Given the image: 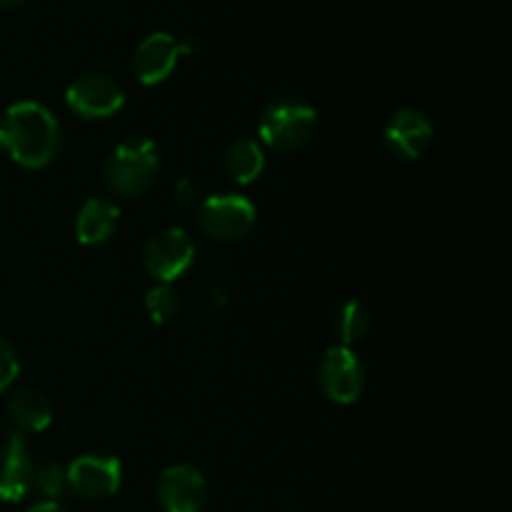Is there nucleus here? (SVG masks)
<instances>
[{
  "label": "nucleus",
  "instance_id": "obj_1",
  "mask_svg": "<svg viewBox=\"0 0 512 512\" xmlns=\"http://www.w3.org/2000/svg\"><path fill=\"white\" fill-rule=\"evenodd\" d=\"M63 145L58 118L35 100L13 103L0 115V148L23 168L38 170L53 163Z\"/></svg>",
  "mask_w": 512,
  "mask_h": 512
},
{
  "label": "nucleus",
  "instance_id": "obj_17",
  "mask_svg": "<svg viewBox=\"0 0 512 512\" xmlns=\"http://www.w3.org/2000/svg\"><path fill=\"white\" fill-rule=\"evenodd\" d=\"M145 310H148V318L155 325L173 323L180 310H183V300L168 283H158L145 293Z\"/></svg>",
  "mask_w": 512,
  "mask_h": 512
},
{
  "label": "nucleus",
  "instance_id": "obj_3",
  "mask_svg": "<svg viewBox=\"0 0 512 512\" xmlns=\"http://www.w3.org/2000/svg\"><path fill=\"white\" fill-rule=\"evenodd\" d=\"M318 113L300 98H280L265 105L258 120L260 143L273 150H300L313 140Z\"/></svg>",
  "mask_w": 512,
  "mask_h": 512
},
{
  "label": "nucleus",
  "instance_id": "obj_9",
  "mask_svg": "<svg viewBox=\"0 0 512 512\" xmlns=\"http://www.w3.org/2000/svg\"><path fill=\"white\" fill-rule=\"evenodd\" d=\"M65 103L75 115L85 120L113 118L125 105V90L115 78L105 73L78 75L65 90Z\"/></svg>",
  "mask_w": 512,
  "mask_h": 512
},
{
  "label": "nucleus",
  "instance_id": "obj_19",
  "mask_svg": "<svg viewBox=\"0 0 512 512\" xmlns=\"http://www.w3.org/2000/svg\"><path fill=\"white\" fill-rule=\"evenodd\" d=\"M20 373V358H18V350L13 348L8 338L0 335V393L8 390L10 385L15 383Z\"/></svg>",
  "mask_w": 512,
  "mask_h": 512
},
{
  "label": "nucleus",
  "instance_id": "obj_10",
  "mask_svg": "<svg viewBox=\"0 0 512 512\" xmlns=\"http://www.w3.org/2000/svg\"><path fill=\"white\" fill-rule=\"evenodd\" d=\"M435 128L418 108H398L383 130L385 148L398 160H418L433 145Z\"/></svg>",
  "mask_w": 512,
  "mask_h": 512
},
{
  "label": "nucleus",
  "instance_id": "obj_5",
  "mask_svg": "<svg viewBox=\"0 0 512 512\" xmlns=\"http://www.w3.org/2000/svg\"><path fill=\"white\" fill-rule=\"evenodd\" d=\"M318 385L328 400L338 405H350L365 390V365L353 348L335 345L318 360Z\"/></svg>",
  "mask_w": 512,
  "mask_h": 512
},
{
  "label": "nucleus",
  "instance_id": "obj_16",
  "mask_svg": "<svg viewBox=\"0 0 512 512\" xmlns=\"http://www.w3.org/2000/svg\"><path fill=\"white\" fill-rule=\"evenodd\" d=\"M370 310L365 308L360 300H348L343 308L338 310V318H335V335H338V345L345 348H353L355 343L365 338L370 333Z\"/></svg>",
  "mask_w": 512,
  "mask_h": 512
},
{
  "label": "nucleus",
  "instance_id": "obj_18",
  "mask_svg": "<svg viewBox=\"0 0 512 512\" xmlns=\"http://www.w3.org/2000/svg\"><path fill=\"white\" fill-rule=\"evenodd\" d=\"M33 488L43 495L45 500H58L60 495L68 490V480H65V468L55 460L38 465L33 473Z\"/></svg>",
  "mask_w": 512,
  "mask_h": 512
},
{
  "label": "nucleus",
  "instance_id": "obj_6",
  "mask_svg": "<svg viewBox=\"0 0 512 512\" xmlns=\"http://www.w3.org/2000/svg\"><path fill=\"white\" fill-rule=\"evenodd\" d=\"M198 50V38H175L170 33H150L133 53V73L143 85H158L170 78L183 55Z\"/></svg>",
  "mask_w": 512,
  "mask_h": 512
},
{
  "label": "nucleus",
  "instance_id": "obj_23",
  "mask_svg": "<svg viewBox=\"0 0 512 512\" xmlns=\"http://www.w3.org/2000/svg\"><path fill=\"white\" fill-rule=\"evenodd\" d=\"M133 512H148V510H133Z\"/></svg>",
  "mask_w": 512,
  "mask_h": 512
},
{
  "label": "nucleus",
  "instance_id": "obj_13",
  "mask_svg": "<svg viewBox=\"0 0 512 512\" xmlns=\"http://www.w3.org/2000/svg\"><path fill=\"white\" fill-rule=\"evenodd\" d=\"M120 225V208L108 198H88L75 220V235L88 248L105 245Z\"/></svg>",
  "mask_w": 512,
  "mask_h": 512
},
{
  "label": "nucleus",
  "instance_id": "obj_22",
  "mask_svg": "<svg viewBox=\"0 0 512 512\" xmlns=\"http://www.w3.org/2000/svg\"><path fill=\"white\" fill-rule=\"evenodd\" d=\"M28 0H0V10L10 13V10H20Z\"/></svg>",
  "mask_w": 512,
  "mask_h": 512
},
{
  "label": "nucleus",
  "instance_id": "obj_20",
  "mask_svg": "<svg viewBox=\"0 0 512 512\" xmlns=\"http://www.w3.org/2000/svg\"><path fill=\"white\" fill-rule=\"evenodd\" d=\"M205 195H203V188H200L195 180L190 178H180L178 183L173 185V203L178 205V208L183 210H198V205L203 203Z\"/></svg>",
  "mask_w": 512,
  "mask_h": 512
},
{
  "label": "nucleus",
  "instance_id": "obj_12",
  "mask_svg": "<svg viewBox=\"0 0 512 512\" xmlns=\"http://www.w3.org/2000/svg\"><path fill=\"white\" fill-rule=\"evenodd\" d=\"M35 463L23 433H13L0 445V500L18 503L33 488Z\"/></svg>",
  "mask_w": 512,
  "mask_h": 512
},
{
  "label": "nucleus",
  "instance_id": "obj_15",
  "mask_svg": "<svg viewBox=\"0 0 512 512\" xmlns=\"http://www.w3.org/2000/svg\"><path fill=\"white\" fill-rule=\"evenodd\" d=\"M223 168L228 178L238 185H250L265 170L263 145L253 138H238L228 145L223 158Z\"/></svg>",
  "mask_w": 512,
  "mask_h": 512
},
{
  "label": "nucleus",
  "instance_id": "obj_4",
  "mask_svg": "<svg viewBox=\"0 0 512 512\" xmlns=\"http://www.w3.org/2000/svg\"><path fill=\"white\" fill-rule=\"evenodd\" d=\"M258 210L245 195H210L198 205V228L215 243H235L253 230Z\"/></svg>",
  "mask_w": 512,
  "mask_h": 512
},
{
  "label": "nucleus",
  "instance_id": "obj_11",
  "mask_svg": "<svg viewBox=\"0 0 512 512\" xmlns=\"http://www.w3.org/2000/svg\"><path fill=\"white\" fill-rule=\"evenodd\" d=\"M155 495L163 512H200L208 503V483L193 465H170L155 483Z\"/></svg>",
  "mask_w": 512,
  "mask_h": 512
},
{
  "label": "nucleus",
  "instance_id": "obj_2",
  "mask_svg": "<svg viewBox=\"0 0 512 512\" xmlns=\"http://www.w3.org/2000/svg\"><path fill=\"white\" fill-rule=\"evenodd\" d=\"M160 150L148 138H130L115 145L103 165V180L120 198H138L148 193L160 175Z\"/></svg>",
  "mask_w": 512,
  "mask_h": 512
},
{
  "label": "nucleus",
  "instance_id": "obj_14",
  "mask_svg": "<svg viewBox=\"0 0 512 512\" xmlns=\"http://www.w3.org/2000/svg\"><path fill=\"white\" fill-rule=\"evenodd\" d=\"M8 415L18 433H40L53 423V405L40 390H15L8 400Z\"/></svg>",
  "mask_w": 512,
  "mask_h": 512
},
{
  "label": "nucleus",
  "instance_id": "obj_7",
  "mask_svg": "<svg viewBox=\"0 0 512 512\" xmlns=\"http://www.w3.org/2000/svg\"><path fill=\"white\" fill-rule=\"evenodd\" d=\"M195 245L183 228H163L148 238L143 248V265L158 283H173L193 265Z\"/></svg>",
  "mask_w": 512,
  "mask_h": 512
},
{
  "label": "nucleus",
  "instance_id": "obj_21",
  "mask_svg": "<svg viewBox=\"0 0 512 512\" xmlns=\"http://www.w3.org/2000/svg\"><path fill=\"white\" fill-rule=\"evenodd\" d=\"M28 512H68V510H65L58 500H43V503L33 505Z\"/></svg>",
  "mask_w": 512,
  "mask_h": 512
},
{
  "label": "nucleus",
  "instance_id": "obj_8",
  "mask_svg": "<svg viewBox=\"0 0 512 512\" xmlns=\"http://www.w3.org/2000/svg\"><path fill=\"white\" fill-rule=\"evenodd\" d=\"M65 480L75 498L98 503L118 493L123 483V465L113 455H80L65 468Z\"/></svg>",
  "mask_w": 512,
  "mask_h": 512
}]
</instances>
